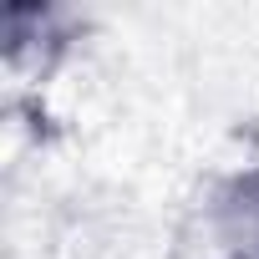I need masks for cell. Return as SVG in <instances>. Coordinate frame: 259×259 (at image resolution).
Returning <instances> with one entry per match:
<instances>
[{
	"instance_id": "obj_1",
	"label": "cell",
	"mask_w": 259,
	"mask_h": 259,
	"mask_svg": "<svg viewBox=\"0 0 259 259\" xmlns=\"http://www.w3.org/2000/svg\"><path fill=\"white\" fill-rule=\"evenodd\" d=\"M208 239L219 259H259V168H244L213 188Z\"/></svg>"
}]
</instances>
